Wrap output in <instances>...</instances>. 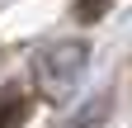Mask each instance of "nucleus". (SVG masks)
<instances>
[{
  "label": "nucleus",
  "instance_id": "f03ea898",
  "mask_svg": "<svg viewBox=\"0 0 132 128\" xmlns=\"http://www.w3.org/2000/svg\"><path fill=\"white\" fill-rule=\"evenodd\" d=\"M109 109H113V95H94V100L80 109V114L66 123V128H104V119H109Z\"/></svg>",
  "mask_w": 132,
  "mask_h": 128
},
{
  "label": "nucleus",
  "instance_id": "20e7f679",
  "mask_svg": "<svg viewBox=\"0 0 132 128\" xmlns=\"http://www.w3.org/2000/svg\"><path fill=\"white\" fill-rule=\"evenodd\" d=\"M113 10V0H76V24H99Z\"/></svg>",
  "mask_w": 132,
  "mask_h": 128
},
{
  "label": "nucleus",
  "instance_id": "7ed1b4c3",
  "mask_svg": "<svg viewBox=\"0 0 132 128\" xmlns=\"http://www.w3.org/2000/svg\"><path fill=\"white\" fill-rule=\"evenodd\" d=\"M28 114V104L19 100V95H0V128H19Z\"/></svg>",
  "mask_w": 132,
  "mask_h": 128
},
{
  "label": "nucleus",
  "instance_id": "f257e3e1",
  "mask_svg": "<svg viewBox=\"0 0 132 128\" xmlns=\"http://www.w3.org/2000/svg\"><path fill=\"white\" fill-rule=\"evenodd\" d=\"M90 67V43L85 38H61V43H47L38 57H33V86L43 90V100H66L80 76Z\"/></svg>",
  "mask_w": 132,
  "mask_h": 128
}]
</instances>
